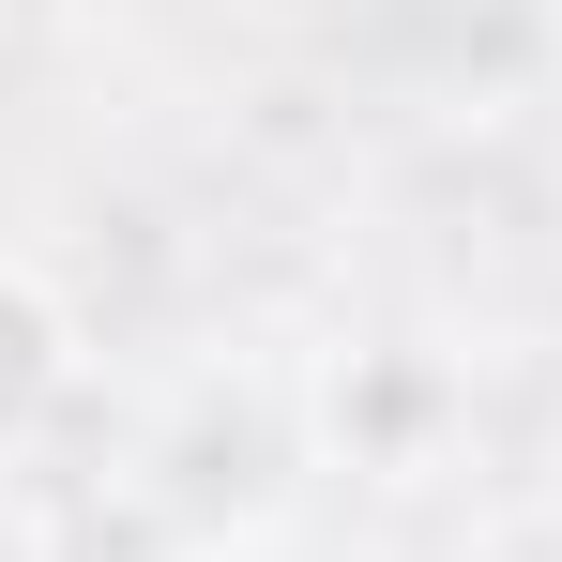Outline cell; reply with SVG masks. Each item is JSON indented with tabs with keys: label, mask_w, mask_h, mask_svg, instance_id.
<instances>
[{
	"label": "cell",
	"mask_w": 562,
	"mask_h": 562,
	"mask_svg": "<svg viewBox=\"0 0 562 562\" xmlns=\"http://www.w3.org/2000/svg\"><path fill=\"white\" fill-rule=\"evenodd\" d=\"M61 380H77V335H61V304H46V274H31V259H0V441H15V426H31Z\"/></svg>",
	"instance_id": "cell-1"
},
{
	"label": "cell",
	"mask_w": 562,
	"mask_h": 562,
	"mask_svg": "<svg viewBox=\"0 0 562 562\" xmlns=\"http://www.w3.org/2000/svg\"><path fill=\"white\" fill-rule=\"evenodd\" d=\"M0 562H15V532H0Z\"/></svg>",
	"instance_id": "cell-2"
}]
</instances>
